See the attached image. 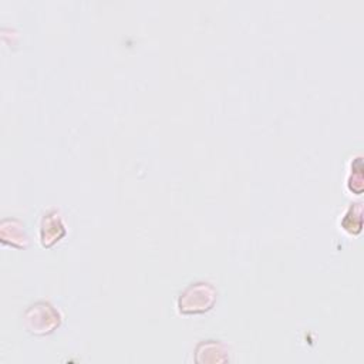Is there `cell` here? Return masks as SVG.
I'll return each mask as SVG.
<instances>
[{"label": "cell", "mask_w": 364, "mask_h": 364, "mask_svg": "<svg viewBox=\"0 0 364 364\" xmlns=\"http://www.w3.org/2000/svg\"><path fill=\"white\" fill-rule=\"evenodd\" d=\"M216 289L208 282H195L185 287L178 297V309L182 314H200L216 303Z\"/></svg>", "instance_id": "cell-1"}, {"label": "cell", "mask_w": 364, "mask_h": 364, "mask_svg": "<svg viewBox=\"0 0 364 364\" xmlns=\"http://www.w3.org/2000/svg\"><path fill=\"white\" fill-rule=\"evenodd\" d=\"M61 324L58 310L48 301H38L30 306L24 313V326L27 331L36 336L53 333Z\"/></svg>", "instance_id": "cell-2"}, {"label": "cell", "mask_w": 364, "mask_h": 364, "mask_svg": "<svg viewBox=\"0 0 364 364\" xmlns=\"http://www.w3.org/2000/svg\"><path fill=\"white\" fill-rule=\"evenodd\" d=\"M65 235V226L60 213L54 209L46 212L40 223V242L44 247H51Z\"/></svg>", "instance_id": "cell-3"}, {"label": "cell", "mask_w": 364, "mask_h": 364, "mask_svg": "<svg viewBox=\"0 0 364 364\" xmlns=\"http://www.w3.org/2000/svg\"><path fill=\"white\" fill-rule=\"evenodd\" d=\"M10 226H7L6 220L1 222V242L10 243L16 247H26L28 245V236L24 230V226L16 219H7Z\"/></svg>", "instance_id": "cell-4"}, {"label": "cell", "mask_w": 364, "mask_h": 364, "mask_svg": "<svg viewBox=\"0 0 364 364\" xmlns=\"http://www.w3.org/2000/svg\"><path fill=\"white\" fill-rule=\"evenodd\" d=\"M361 203H353L344 218L341 219V226L346 232L351 233V235H357L361 232L363 228V216H361Z\"/></svg>", "instance_id": "cell-5"}, {"label": "cell", "mask_w": 364, "mask_h": 364, "mask_svg": "<svg viewBox=\"0 0 364 364\" xmlns=\"http://www.w3.org/2000/svg\"><path fill=\"white\" fill-rule=\"evenodd\" d=\"M347 186L351 192H354L357 195L363 192V161H361V156H357L351 164V172L348 176Z\"/></svg>", "instance_id": "cell-6"}]
</instances>
